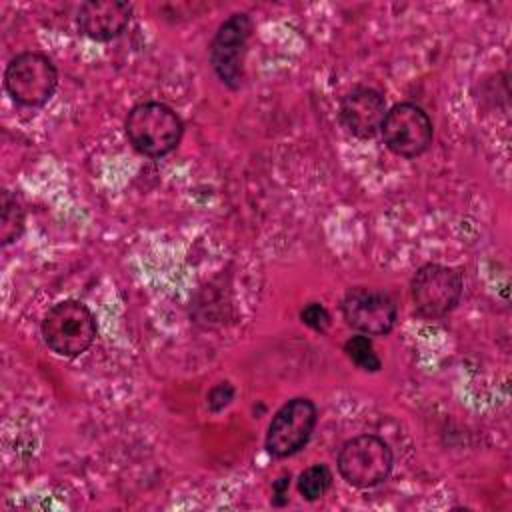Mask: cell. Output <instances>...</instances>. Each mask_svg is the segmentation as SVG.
<instances>
[{
    "label": "cell",
    "instance_id": "cell-1",
    "mask_svg": "<svg viewBox=\"0 0 512 512\" xmlns=\"http://www.w3.org/2000/svg\"><path fill=\"white\" fill-rule=\"evenodd\" d=\"M124 128L130 144L148 158H160L172 152L184 132L180 116L162 102L136 104L128 112Z\"/></svg>",
    "mask_w": 512,
    "mask_h": 512
},
{
    "label": "cell",
    "instance_id": "cell-2",
    "mask_svg": "<svg viewBox=\"0 0 512 512\" xmlns=\"http://www.w3.org/2000/svg\"><path fill=\"white\" fill-rule=\"evenodd\" d=\"M40 330L46 346L64 358H74L86 352L98 332L94 314L78 300H62L54 304L44 314Z\"/></svg>",
    "mask_w": 512,
    "mask_h": 512
},
{
    "label": "cell",
    "instance_id": "cell-3",
    "mask_svg": "<svg viewBox=\"0 0 512 512\" xmlns=\"http://www.w3.org/2000/svg\"><path fill=\"white\" fill-rule=\"evenodd\" d=\"M58 84L52 60L40 52L16 54L4 72V86L10 98L26 108L42 106L50 100Z\"/></svg>",
    "mask_w": 512,
    "mask_h": 512
},
{
    "label": "cell",
    "instance_id": "cell-4",
    "mask_svg": "<svg viewBox=\"0 0 512 512\" xmlns=\"http://www.w3.org/2000/svg\"><path fill=\"white\" fill-rule=\"evenodd\" d=\"M392 462L390 446L374 434H360L344 442L338 452V472L354 488H372L384 482Z\"/></svg>",
    "mask_w": 512,
    "mask_h": 512
},
{
    "label": "cell",
    "instance_id": "cell-5",
    "mask_svg": "<svg viewBox=\"0 0 512 512\" xmlns=\"http://www.w3.org/2000/svg\"><path fill=\"white\" fill-rule=\"evenodd\" d=\"M462 274L444 264H424L412 278L414 310L422 318H442L456 308L462 296Z\"/></svg>",
    "mask_w": 512,
    "mask_h": 512
},
{
    "label": "cell",
    "instance_id": "cell-6",
    "mask_svg": "<svg viewBox=\"0 0 512 512\" xmlns=\"http://www.w3.org/2000/svg\"><path fill=\"white\" fill-rule=\"evenodd\" d=\"M384 144L402 158H416L432 144V120L412 102L392 106L380 126Z\"/></svg>",
    "mask_w": 512,
    "mask_h": 512
},
{
    "label": "cell",
    "instance_id": "cell-7",
    "mask_svg": "<svg viewBox=\"0 0 512 512\" xmlns=\"http://www.w3.org/2000/svg\"><path fill=\"white\" fill-rule=\"evenodd\" d=\"M316 406L308 398L288 400L270 420L266 432V450L276 458L296 454L312 436L316 426Z\"/></svg>",
    "mask_w": 512,
    "mask_h": 512
},
{
    "label": "cell",
    "instance_id": "cell-8",
    "mask_svg": "<svg viewBox=\"0 0 512 512\" xmlns=\"http://www.w3.org/2000/svg\"><path fill=\"white\" fill-rule=\"evenodd\" d=\"M250 32V16L238 12L220 24L210 44V64L216 76L232 90H236L244 78V54Z\"/></svg>",
    "mask_w": 512,
    "mask_h": 512
},
{
    "label": "cell",
    "instance_id": "cell-9",
    "mask_svg": "<svg viewBox=\"0 0 512 512\" xmlns=\"http://www.w3.org/2000/svg\"><path fill=\"white\" fill-rule=\"evenodd\" d=\"M342 316L350 328L366 336H382L396 324V304L384 290L354 286L342 300Z\"/></svg>",
    "mask_w": 512,
    "mask_h": 512
},
{
    "label": "cell",
    "instance_id": "cell-10",
    "mask_svg": "<svg viewBox=\"0 0 512 512\" xmlns=\"http://www.w3.org/2000/svg\"><path fill=\"white\" fill-rule=\"evenodd\" d=\"M386 116V102L378 90L354 88L348 92L338 108L342 128L356 138H372L380 130Z\"/></svg>",
    "mask_w": 512,
    "mask_h": 512
},
{
    "label": "cell",
    "instance_id": "cell-11",
    "mask_svg": "<svg viewBox=\"0 0 512 512\" xmlns=\"http://www.w3.org/2000/svg\"><path fill=\"white\" fill-rule=\"evenodd\" d=\"M132 6L122 0H92L78 12L80 32L92 40L106 42L116 38L130 22Z\"/></svg>",
    "mask_w": 512,
    "mask_h": 512
},
{
    "label": "cell",
    "instance_id": "cell-12",
    "mask_svg": "<svg viewBox=\"0 0 512 512\" xmlns=\"http://www.w3.org/2000/svg\"><path fill=\"white\" fill-rule=\"evenodd\" d=\"M0 206V240L2 244H10L24 230V208L8 190L0 194Z\"/></svg>",
    "mask_w": 512,
    "mask_h": 512
},
{
    "label": "cell",
    "instance_id": "cell-13",
    "mask_svg": "<svg viewBox=\"0 0 512 512\" xmlns=\"http://www.w3.org/2000/svg\"><path fill=\"white\" fill-rule=\"evenodd\" d=\"M330 484H332V472L326 464H314L298 476V490L310 502L322 498L330 488Z\"/></svg>",
    "mask_w": 512,
    "mask_h": 512
},
{
    "label": "cell",
    "instance_id": "cell-14",
    "mask_svg": "<svg viewBox=\"0 0 512 512\" xmlns=\"http://www.w3.org/2000/svg\"><path fill=\"white\" fill-rule=\"evenodd\" d=\"M344 352L346 356L362 370L366 372H376L380 370L382 362L378 358V354L374 352V346L370 342L368 336H352L346 344H344Z\"/></svg>",
    "mask_w": 512,
    "mask_h": 512
},
{
    "label": "cell",
    "instance_id": "cell-15",
    "mask_svg": "<svg viewBox=\"0 0 512 512\" xmlns=\"http://www.w3.org/2000/svg\"><path fill=\"white\" fill-rule=\"evenodd\" d=\"M300 318H302V322H304L306 326H310V328H314V330H318V332H326V328L330 326V314H328V310H326L322 304H318V302L308 304V306L300 312Z\"/></svg>",
    "mask_w": 512,
    "mask_h": 512
},
{
    "label": "cell",
    "instance_id": "cell-16",
    "mask_svg": "<svg viewBox=\"0 0 512 512\" xmlns=\"http://www.w3.org/2000/svg\"><path fill=\"white\" fill-rule=\"evenodd\" d=\"M232 398H234V388H232V384H230V382H222V384H218V386H214V388L210 390V394H208V408H210L212 412H218V410H222L224 406H228Z\"/></svg>",
    "mask_w": 512,
    "mask_h": 512
},
{
    "label": "cell",
    "instance_id": "cell-17",
    "mask_svg": "<svg viewBox=\"0 0 512 512\" xmlns=\"http://www.w3.org/2000/svg\"><path fill=\"white\" fill-rule=\"evenodd\" d=\"M288 482H290V478H280L278 482H274V498H272V504H274V506H282V504H286V490H288Z\"/></svg>",
    "mask_w": 512,
    "mask_h": 512
}]
</instances>
